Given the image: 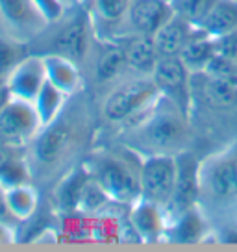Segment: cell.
Instances as JSON below:
<instances>
[{"label": "cell", "instance_id": "1", "mask_svg": "<svg viewBox=\"0 0 237 252\" xmlns=\"http://www.w3.org/2000/svg\"><path fill=\"white\" fill-rule=\"evenodd\" d=\"M91 102L80 93L69 96L63 111L43 126L32 145L24 150L32 169L33 184L52 186L80 165V156L93 137Z\"/></svg>", "mask_w": 237, "mask_h": 252}, {"label": "cell", "instance_id": "2", "mask_svg": "<svg viewBox=\"0 0 237 252\" xmlns=\"http://www.w3.org/2000/svg\"><path fill=\"white\" fill-rule=\"evenodd\" d=\"M120 128L124 147L137 156H176L189 150L191 117L163 94L145 113Z\"/></svg>", "mask_w": 237, "mask_h": 252}, {"label": "cell", "instance_id": "3", "mask_svg": "<svg viewBox=\"0 0 237 252\" xmlns=\"http://www.w3.org/2000/svg\"><path fill=\"white\" fill-rule=\"evenodd\" d=\"M198 206L211 224L237 220V139L200 159Z\"/></svg>", "mask_w": 237, "mask_h": 252}, {"label": "cell", "instance_id": "4", "mask_svg": "<svg viewBox=\"0 0 237 252\" xmlns=\"http://www.w3.org/2000/svg\"><path fill=\"white\" fill-rule=\"evenodd\" d=\"M84 163L91 178L110 195L115 204L130 208L141 198V186H139L141 156L135 161L134 158L118 152L98 150L93 152Z\"/></svg>", "mask_w": 237, "mask_h": 252}, {"label": "cell", "instance_id": "5", "mask_svg": "<svg viewBox=\"0 0 237 252\" xmlns=\"http://www.w3.org/2000/svg\"><path fill=\"white\" fill-rule=\"evenodd\" d=\"M159 96L161 93L152 76L132 74L106 94L100 113L110 125H126L145 113Z\"/></svg>", "mask_w": 237, "mask_h": 252}, {"label": "cell", "instance_id": "6", "mask_svg": "<svg viewBox=\"0 0 237 252\" xmlns=\"http://www.w3.org/2000/svg\"><path fill=\"white\" fill-rule=\"evenodd\" d=\"M56 23L59 26L54 32L52 43L45 54H61L82 67L91 52V39L93 37L96 39L86 8L78 6V8L67 9L65 15Z\"/></svg>", "mask_w": 237, "mask_h": 252}, {"label": "cell", "instance_id": "7", "mask_svg": "<svg viewBox=\"0 0 237 252\" xmlns=\"http://www.w3.org/2000/svg\"><path fill=\"white\" fill-rule=\"evenodd\" d=\"M48 26L33 0H0V35L30 45Z\"/></svg>", "mask_w": 237, "mask_h": 252}, {"label": "cell", "instance_id": "8", "mask_svg": "<svg viewBox=\"0 0 237 252\" xmlns=\"http://www.w3.org/2000/svg\"><path fill=\"white\" fill-rule=\"evenodd\" d=\"M39 117L33 104L11 98L0 110V145L26 150L41 132Z\"/></svg>", "mask_w": 237, "mask_h": 252}, {"label": "cell", "instance_id": "9", "mask_svg": "<svg viewBox=\"0 0 237 252\" xmlns=\"http://www.w3.org/2000/svg\"><path fill=\"white\" fill-rule=\"evenodd\" d=\"M176 182V156L154 154L141 156L139 167V186L141 198L150 200L161 208H169Z\"/></svg>", "mask_w": 237, "mask_h": 252}, {"label": "cell", "instance_id": "10", "mask_svg": "<svg viewBox=\"0 0 237 252\" xmlns=\"http://www.w3.org/2000/svg\"><path fill=\"white\" fill-rule=\"evenodd\" d=\"M159 93L173 100L183 113L191 117L193 113V72L185 67L180 56H163L159 58L152 72Z\"/></svg>", "mask_w": 237, "mask_h": 252}, {"label": "cell", "instance_id": "11", "mask_svg": "<svg viewBox=\"0 0 237 252\" xmlns=\"http://www.w3.org/2000/svg\"><path fill=\"white\" fill-rule=\"evenodd\" d=\"M134 0H84L93 30L102 43H120L128 39V13Z\"/></svg>", "mask_w": 237, "mask_h": 252}, {"label": "cell", "instance_id": "12", "mask_svg": "<svg viewBox=\"0 0 237 252\" xmlns=\"http://www.w3.org/2000/svg\"><path fill=\"white\" fill-rule=\"evenodd\" d=\"M198 159L191 150L176 154V182L171 204L167 208L169 222L178 215L198 206Z\"/></svg>", "mask_w": 237, "mask_h": 252}, {"label": "cell", "instance_id": "13", "mask_svg": "<svg viewBox=\"0 0 237 252\" xmlns=\"http://www.w3.org/2000/svg\"><path fill=\"white\" fill-rule=\"evenodd\" d=\"M128 222L137 241L145 245L165 243L169 215L167 210L150 200L139 198L128 208Z\"/></svg>", "mask_w": 237, "mask_h": 252}, {"label": "cell", "instance_id": "14", "mask_svg": "<svg viewBox=\"0 0 237 252\" xmlns=\"http://www.w3.org/2000/svg\"><path fill=\"white\" fill-rule=\"evenodd\" d=\"M47 84V69L43 54H30L9 72L6 86L11 98L33 104L39 91Z\"/></svg>", "mask_w": 237, "mask_h": 252}, {"label": "cell", "instance_id": "15", "mask_svg": "<svg viewBox=\"0 0 237 252\" xmlns=\"http://www.w3.org/2000/svg\"><path fill=\"white\" fill-rule=\"evenodd\" d=\"M173 15L171 0H134L128 13V37L154 35Z\"/></svg>", "mask_w": 237, "mask_h": 252}, {"label": "cell", "instance_id": "16", "mask_svg": "<svg viewBox=\"0 0 237 252\" xmlns=\"http://www.w3.org/2000/svg\"><path fill=\"white\" fill-rule=\"evenodd\" d=\"M211 220L207 219L200 206H195L187 210L185 213L178 215L173 219L167 226L165 243H176V245H195L202 243L211 234Z\"/></svg>", "mask_w": 237, "mask_h": 252}, {"label": "cell", "instance_id": "17", "mask_svg": "<svg viewBox=\"0 0 237 252\" xmlns=\"http://www.w3.org/2000/svg\"><path fill=\"white\" fill-rule=\"evenodd\" d=\"M43 58H45L47 80L50 84H54L69 96L84 89V76L78 63L61 54H43Z\"/></svg>", "mask_w": 237, "mask_h": 252}, {"label": "cell", "instance_id": "18", "mask_svg": "<svg viewBox=\"0 0 237 252\" xmlns=\"http://www.w3.org/2000/svg\"><path fill=\"white\" fill-rule=\"evenodd\" d=\"M4 204L9 217L19 224H24L30 222L39 212L41 193L33 182L21 184L15 188L4 189Z\"/></svg>", "mask_w": 237, "mask_h": 252}, {"label": "cell", "instance_id": "19", "mask_svg": "<svg viewBox=\"0 0 237 252\" xmlns=\"http://www.w3.org/2000/svg\"><path fill=\"white\" fill-rule=\"evenodd\" d=\"M126 52L128 71L139 76H152L159 62V52L152 35H132L122 41Z\"/></svg>", "mask_w": 237, "mask_h": 252}, {"label": "cell", "instance_id": "20", "mask_svg": "<svg viewBox=\"0 0 237 252\" xmlns=\"http://www.w3.org/2000/svg\"><path fill=\"white\" fill-rule=\"evenodd\" d=\"M193 30H195V26H193L187 19H183L182 15H178V13L174 11V15L152 35L159 56L163 58V56L180 54L183 45H185L187 39L191 37Z\"/></svg>", "mask_w": 237, "mask_h": 252}, {"label": "cell", "instance_id": "21", "mask_svg": "<svg viewBox=\"0 0 237 252\" xmlns=\"http://www.w3.org/2000/svg\"><path fill=\"white\" fill-rule=\"evenodd\" d=\"M215 54H217V37H211L209 33L195 28L178 56L193 74H200L206 71V67L215 58Z\"/></svg>", "mask_w": 237, "mask_h": 252}, {"label": "cell", "instance_id": "22", "mask_svg": "<svg viewBox=\"0 0 237 252\" xmlns=\"http://www.w3.org/2000/svg\"><path fill=\"white\" fill-rule=\"evenodd\" d=\"M198 30L209 33L211 37H222L237 30V2L234 0H213L202 21L197 24Z\"/></svg>", "mask_w": 237, "mask_h": 252}, {"label": "cell", "instance_id": "23", "mask_svg": "<svg viewBox=\"0 0 237 252\" xmlns=\"http://www.w3.org/2000/svg\"><path fill=\"white\" fill-rule=\"evenodd\" d=\"M106 48L98 56L95 67V76L98 82H115V80L128 71L126 52L124 45L120 43H104Z\"/></svg>", "mask_w": 237, "mask_h": 252}, {"label": "cell", "instance_id": "24", "mask_svg": "<svg viewBox=\"0 0 237 252\" xmlns=\"http://www.w3.org/2000/svg\"><path fill=\"white\" fill-rule=\"evenodd\" d=\"M33 182L32 169L26 159L24 150H13L2 163H0V189H9L21 186V184H30Z\"/></svg>", "mask_w": 237, "mask_h": 252}, {"label": "cell", "instance_id": "25", "mask_svg": "<svg viewBox=\"0 0 237 252\" xmlns=\"http://www.w3.org/2000/svg\"><path fill=\"white\" fill-rule=\"evenodd\" d=\"M67 100H69V94H65L61 89H58L54 84H50L47 80V84L39 91L37 98L33 100V108H35V113L39 117L41 126L50 125L63 111Z\"/></svg>", "mask_w": 237, "mask_h": 252}, {"label": "cell", "instance_id": "26", "mask_svg": "<svg viewBox=\"0 0 237 252\" xmlns=\"http://www.w3.org/2000/svg\"><path fill=\"white\" fill-rule=\"evenodd\" d=\"M28 48L30 45H26V43L0 35V80L8 78L9 72L30 54Z\"/></svg>", "mask_w": 237, "mask_h": 252}, {"label": "cell", "instance_id": "27", "mask_svg": "<svg viewBox=\"0 0 237 252\" xmlns=\"http://www.w3.org/2000/svg\"><path fill=\"white\" fill-rule=\"evenodd\" d=\"M217 54L237 62V30L230 32L222 37H217Z\"/></svg>", "mask_w": 237, "mask_h": 252}, {"label": "cell", "instance_id": "28", "mask_svg": "<svg viewBox=\"0 0 237 252\" xmlns=\"http://www.w3.org/2000/svg\"><path fill=\"white\" fill-rule=\"evenodd\" d=\"M33 2H35V6L41 9V13L47 17V21L50 24L56 23V21H59V19L65 15V11H67V9L61 6L59 0H33Z\"/></svg>", "mask_w": 237, "mask_h": 252}, {"label": "cell", "instance_id": "29", "mask_svg": "<svg viewBox=\"0 0 237 252\" xmlns=\"http://www.w3.org/2000/svg\"><path fill=\"white\" fill-rule=\"evenodd\" d=\"M15 241V226L6 222V220H0V247L2 245H13Z\"/></svg>", "mask_w": 237, "mask_h": 252}, {"label": "cell", "instance_id": "30", "mask_svg": "<svg viewBox=\"0 0 237 252\" xmlns=\"http://www.w3.org/2000/svg\"><path fill=\"white\" fill-rule=\"evenodd\" d=\"M59 2H61V6H63L65 9L78 8V6H82V4H84V0H59Z\"/></svg>", "mask_w": 237, "mask_h": 252}, {"label": "cell", "instance_id": "31", "mask_svg": "<svg viewBox=\"0 0 237 252\" xmlns=\"http://www.w3.org/2000/svg\"><path fill=\"white\" fill-rule=\"evenodd\" d=\"M234 2H237V0H234Z\"/></svg>", "mask_w": 237, "mask_h": 252}]
</instances>
